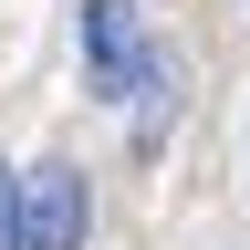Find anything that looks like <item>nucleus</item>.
<instances>
[{
    "instance_id": "f257e3e1",
    "label": "nucleus",
    "mask_w": 250,
    "mask_h": 250,
    "mask_svg": "<svg viewBox=\"0 0 250 250\" xmlns=\"http://www.w3.org/2000/svg\"><path fill=\"white\" fill-rule=\"evenodd\" d=\"M73 42H83V73H94V94H104V104H125V94L156 73V42L136 31V0H83Z\"/></svg>"
},
{
    "instance_id": "f03ea898",
    "label": "nucleus",
    "mask_w": 250,
    "mask_h": 250,
    "mask_svg": "<svg viewBox=\"0 0 250 250\" xmlns=\"http://www.w3.org/2000/svg\"><path fill=\"white\" fill-rule=\"evenodd\" d=\"M83 219H94V198H83V167H31L21 177V250H83Z\"/></svg>"
},
{
    "instance_id": "7ed1b4c3",
    "label": "nucleus",
    "mask_w": 250,
    "mask_h": 250,
    "mask_svg": "<svg viewBox=\"0 0 250 250\" xmlns=\"http://www.w3.org/2000/svg\"><path fill=\"white\" fill-rule=\"evenodd\" d=\"M167 104H177V73H167V52H156V73L136 83V146H156V136H167Z\"/></svg>"
},
{
    "instance_id": "20e7f679",
    "label": "nucleus",
    "mask_w": 250,
    "mask_h": 250,
    "mask_svg": "<svg viewBox=\"0 0 250 250\" xmlns=\"http://www.w3.org/2000/svg\"><path fill=\"white\" fill-rule=\"evenodd\" d=\"M0 250H21V177L0 167Z\"/></svg>"
}]
</instances>
